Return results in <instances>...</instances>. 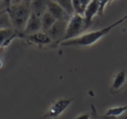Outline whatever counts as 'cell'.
<instances>
[{
  "label": "cell",
  "mask_w": 127,
  "mask_h": 119,
  "mask_svg": "<svg viewBox=\"0 0 127 119\" xmlns=\"http://www.w3.org/2000/svg\"><path fill=\"white\" fill-rule=\"evenodd\" d=\"M54 1H56L68 14L73 15L75 13L74 9H73V5H72V0H54Z\"/></svg>",
  "instance_id": "obj_14"
},
{
  "label": "cell",
  "mask_w": 127,
  "mask_h": 119,
  "mask_svg": "<svg viewBox=\"0 0 127 119\" xmlns=\"http://www.w3.org/2000/svg\"><path fill=\"white\" fill-rule=\"evenodd\" d=\"M6 3H7V7H9L11 5V3H12V0H6Z\"/></svg>",
  "instance_id": "obj_21"
},
{
  "label": "cell",
  "mask_w": 127,
  "mask_h": 119,
  "mask_svg": "<svg viewBox=\"0 0 127 119\" xmlns=\"http://www.w3.org/2000/svg\"><path fill=\"white\" fill-rule=\"evenodd\" d=\"M111 0H98V4H99V12H98V14H102L106 6L109 4Z\"/></svg>",
  "instance_id": "obj_17"
},
{
  "label": "cell",
  "mask_w": 127,
  "mask_h": 119,
  "mask_svg": "<svg viewBox=\"0 0 127 119\" xmlns=\"http://www.w3.org/2000/svg\"><path fill=\"white\" fill-rule=\"evenodd\" d=\"M47 12H49L57 20L68 21L72 16V15L66 13L63 9L54 0H48L47 1Z\"/></svg>",
  "instance_id": "obj_6"
},
{
  "label": "cell",
  "mask_w": 127,
  "mask_h": 119,
  "mask_svg": "<svg viewBox=\"0 0 127 119\" xmlns=\"http://www.w3.org/2000/svg\"><path fill=\"white\" fill-rule=\"evenodd\" d=\"M20 2H22V0H12L13 4H19ZM12 3H11V5H12Z\"/></svg>",
  "instance_id": "obj_20"
},
{
  "label": "cell",
  "mask_w": 127,
  "mask_h": 119,
  "mask_svg": "<svg viewBox=\"0 0 127 119\" xmlns=\"http://www.w3.org/2000/svg\"><path fill=\"white\" fill-rule=\"evenodd\" d=\"M8 28H13L12 22L10 20V17L8 13H0V30L2 29H8Z\"/></svg>",
  "instance_id": "obj_15"
},
{
  "label": "cell",
  "mask_w": 127,
  "mask_h": 119,
  "mask_svg": "<svg viewBox=\"0 0 127 119\" xmlns=\"http://www.w3.org/2000/svg\"><path fill=\"white\" fill-rule=\"evenodd\" d=\"M98 12H99L98 0H91V2L85 8L84 13H83V17L85 18L86 24H87L88 27L92 24L93 18L95 17V15L98 14Z\"/></svg>",
  "instance_id": "obj_9"
},
{
  "label": "cell",
  "mask_w": 127,
  "mask_h": 119,
  "mask_svg": "<svg viewBox=\"0 0 127 119\" xmlns=\"http://www.w3.org/2000/svg\"><path fill=\"white\" fill-rule=\"evenodd\" d=\"M7 13L10 17L13 29L19 31L21 30L24 31L28 19L31 15L30 4L23 2L19 4L10 5L7 7Z\"/></svg>",
  "instance_id": "obj_2"
},
{
  "label": "cell",
  "mask_w": 127,
  "mask_h": 119,
  "mask_svg": "<svg viewBox=\"0 0 127 119\" xmlns=\"http://www.w3.org/2000/svg\"><path fill=\"white\" fill-rule=\"evenodd\" d=\"M87 28H88V26L86 24V21H85V18L83 17V15L74 13L67 22V29H66L65 35L59 43L81 35L83 31Z\"/></svg>",
  "instance_id": "obj_3"
},
{
  "label": "cell",
  "mask_w": 127,
  "mask_h": 119,
  "mask_svg": "<svg viewBox=\"0 0 127 119\" xmlns=\"http://www.w3.org/2000/svg\"><path fill=\"white\" fill-rule=\"evenodd\" d=\"M127 112V104L123 105V106H115L110 107L109 109L106 110L105 112V115L106 117H110L112 119H115L119 116H121V114Z\"/></svg>",
  "instance_id": "obj_12"
},
{
  "label": "cell",
  "mask_w": 127,
  "mask_h": 119,
  "mask_svg": "<svg viewBox=\"0 0 127 119\" xmlns=\"http://www.w3.org/2000/svg\"><path fill=\"white\" fill-rule=\"evenodd\" d=\"M40 31H41V17H38L31 13V15L28 19L23 33L25 35H29Z\"/></svg>",
  "instance_id": "obj_10"
},
{
  "label": "cell",
  "mask_w": 127,
  "mask_h": 119,
  "mask_svg": "<svg viewBox=\"0 0 127 119\" xmlns=\"http://www.w3.org/2000/svg\"><path fill=\"white\" fill-rule=\"evenodd\" d=\"M125 20H127V13L122 16L121 19L117 20L116 22L112 23L111 25L107 26L105 28H102L100 30H96V31H88V32H84L81 35L77 36V37L72 38L69 40L63 41L58 45H61L64 47H89L95 45L97 41H99L101 38H103L105 35H107L110 31L116 27L122 24Z\"/></svg>",
  "instance_id": "obj_1"
},
{
  "label": "cell",
  "mask_w": 127,
  "mask_h": 119,
  "mask_svg": "<svg viewBox=\"0 0 127 119\" xmlns=\"http://www.w3.org/2000/svg\"><path fill=\"white\" fill-rule=\"evenodd\" d=\"M127 83V73L124 70H120L116 74H115L110 92L111 94H118L121 92V89L125 86Z\"/></svg>",
  "instance_id": "obj_8"
},
{
  "label": "cell",
  "mask_w": 127,
  "mask_h": 119,
  "mask_svg": "<svg viewBox=\"0 0 127 119\" xmlns=\"http://www.w3.org/2000/svg\"><path fill=\"white\" fill-rule=\"evenodd\" d=\"M67 22L68 21L57 20L56 23L46 31V33L51 38L53 42L55 41L56 43L58 44L62 40V38L65 35V32H66V29H67Z\"/></svg>",
  "instance_id": "obj_5"
},
{
  "label": "cell",
  "mask_w": 127,
  "mask_h": 119,
  "mask_svg": "<svg viewBox=\"0 0 127 119\" xmlns=\"http://www.w3.org/2000/svg\"><path fill=\"white\" fill-rule=\"evenodd\" d=\"M22 1H23L24 3H28V4H30V3L32 2V0H22Z\"/></svg>",
  "instance_id": "obj_22"
},
{
  "label": "cell",
  "mask_w": 127,
  "mask_h": 119,
  "mask_svg": "<svg viewBox=\"0 0 127 119\" xmlns=\"http://www.w3.org/2000/svg\"><path fill=\"white\" fill-rule=\"evenodd\" d=\"M2 66H3V62H2V60L0 59V69L2 68Z\"/></svg>",
  "instance_id": "obj_24"
},
{
  "label": "cell",
  "mask_w": 127,
  "mask_h": 119,
  "mask_svg": "<svg viewBox=\"0 0 127 119\" xmlns=\"http://www.w3.org/2000/svg\"><path fill=\"white\" fill-rule=\"evenodd\" d=\"M72 5H73V9H74L75 13L83 15V10L82 7H81V1L80 0H72Z\"/></svg>",
  "instance_id": "obj_16"
},
{
  "label": "cell",
  "mask_w": 127,
  "mask_h": 119,
  "mask_svg": "<svg viewBox=\"0 0 127 119\" xmlns=\"http://www.w3.org/2000/svg\"><path fill=\"white\" fill-rule=\"evenodd\" d=\"M26 40L29 44L35 45V46H45L53 42L51 38L48 36V34L42 31L27 35Z\"/></svg>",
  "instance_id": "obj_7"
},
{
  "label": "cell",
  "mask_w": 127,
  "mask_h": 119,
  "mask_svg": "<svg viewBox=\"0 0 127 119\" xmlns=\"http://www.w3.org/2000/svg\"><path fill=\"white\" fill-rule=\"evenodd\" d=\"M73 101H74L73 98H61V99H58L55 103H53V105L48 109L46 113L40 119H55L59 117L64 113V111L72 104Z\"/></svg>",
  "instance_id": "obj_4"
},
{
  "label": "cell",
  "mask_w": 127,
  "mask_h": 119,
  "mask_svg": "<svg viewBox=\"0 0 127 119\" xmlns=\"http://www.w3.org/2000/svg\"><path fill=\"white\" fill-rule=\"evenodd\" d=\"M56 21H57V19L55 18L51 13L49 12H46L41 16V31L46 32L52 26L56 23Z\"/></svg>",
  "instance_id": "obj_13"
},
{
  "label": "cell",
  "mask_w": 127,
  "mask_h": 119,
  "mask_svg": "<svg viewBox=\"0 0 127 119\" xmlns=\"http://www.w3.org/2000/svg\"><path fill=\"white\" fill-rule=\"evenodd\" d=\"M7 12V9H5V10H2V11H0V13H4Z\"/></svg>",
  "instance_id": "obj_23"
},
{
  "label": "cell",
  "mask_w": 127,
  "mask_h": 119,
  "mask_svg": "<svg viewBox=\"0 0 127 119\" xmlns=\"http://www.w3.org/2000/svg\"><path fill=\"white\" fill-rule=\"evenodd\" d=\"M1 49H2V48H1V47H0V50H1Z\"/></svg>",
  "instance_id": "obj_25"
},
{
  "label": "cell",
  "mask_w": 127,
  "mask_h": 119,
  "mask_svg": "<svg viewBox=\"0 0 127 119\" xmlns=\"http://www.w3.org/2000/svg\"><path fill=\"white\" fill-rule=\"evenodd\" d=\"M80 1H81V7H82L83 13H84L85 8H86V7H87V5H88L90 2H91V0H80Z\"/></svg>",
  "instance_id": "obj_19"
},
{
  "label": "cell",
  "mask_w": 127,
  "mask_h": 119,
  "mask_svg": "<svg viewBox=\"0 0 127 119\" xmlns=\"http://www.w3.org/2000/svg\"><path fill=\"white\" fill-rule=\"evenodd\" d=\"M0 1H2V0H0Z\"/></svg>",
  "instance_id": "obj_26"
},
{
  "label": "cell",
  "mask_w": 127,
  "mask_h": 119,
  "mask_svg": "<svg viewBox=\"0 0 127 119\" xmlns=\"http://www.w3.org/2000/svg\"><path fill=\"white\" fill-rule=\"evenodd\" d=\"M75 119H90V114L87 113H81V114H79V115Z\"/></svg>",
  "instance_id": "obj_18"
},
{
  "label": "cell",
  "mask_w": 127,
  "mask_h": 119,
  "mask_svg": "<svg viewBox=\"0 0 127 119\" xmlns=\"http://www.w3.org/2000/svg\"><path fill=\"white\" fill-rule=\"evenodd\" d=\"M47 1L48 0H32L30 3L31 13L41 17L47 12Z\"/></svg>",
  "instance_id": "obj_11"
}]
</instances>
